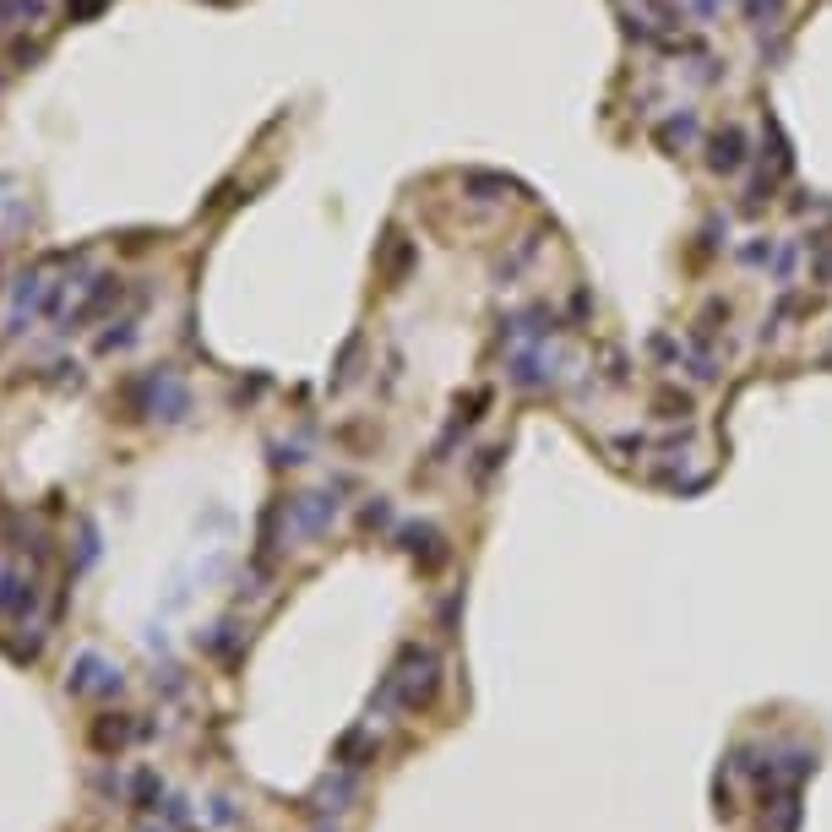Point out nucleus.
<instances>
[{
    "label": "nucleus",
    "mask_w": 832,
    "mask_h": 832,
    "mask_svg": "<svg viewBox=\"0 0 832 832\" xmlns=\"http://www.w3.org/2000/svg\"><path fill=\"white\" fill-rule=\"evenodd\" d=\"M39 11H44V0H0V28H17V22L39 17Z\"/></svg>",
    "instance_id": "obj_1"
}]
</instances>
